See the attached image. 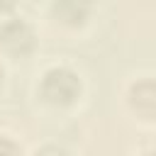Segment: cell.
I'll list each match as a JSON object with an SVG mask.
<instances>
[{"instance_id": "6", "label": "cell", "mask_w": 156, "mask_h": 156, "mask_svg": "<svg viewBox=\"0 0 156 156\" xmlns=\"http://www.w3.org/2000/svg\"><path fill=\"white\" fill-rule=\"evenodd\" d=\"M17 5H20V0H0V20L7 15H15Z\"/></svg>"}, {"instance_id": "2", "label": "cell", "mask_w": 156, "mask_h": 156, "mask_svg": "<svg viewBox=\"0 0 156 156\" xmlns=\"http://www.w3.org/2000/svg\"><path fill=\"white\" fill-rule=\"evenodd\" d=\"M39 34L34 24L22 15H7L0 20V54L12 61H24L37 51Z\"/></svg>"}, {"instance_id": "7", "label": "cell", "mask_w": 156, "mask_h": 156, "mask_svg": "<svg viewBox=\"0 0 156 156\" xmlns=\"http://www.w3.org/2000/svg\"><path fill=\"white\" fill-rule=\"evenodd\" d=\"M5 83V66H2V58H0V85Z\"/></svg>"}, {"instance_id": "1", "label": "cell", "mask_w": 156, "mask_h": 156, "mask_svg": "<svg viewBox=\"0 0 156 156\" xmlns=\"http://www.w3.org/2000/svg\"><path fill=\"white\" fill-rule=\"evenodd\" d=\"M37 98L51 110H71L83 98V76L68 63H51L39 73Z\"/></svg>"}, {"instance_id": "4", "label": "cell", "mask_w": 156, "mask_h": 156, "mask_svg": "<svg viewBox=\"0 0 156 156\" xmlns=\"http://www.w3.org/2000/svg\"><path fill=\"white\" fill-rule=\"evenodd\" d=\"M95 15V0H49V17L63 29H83Z\"/></svg>"}, {"instance_id": "3", "label": "cell", "mask_w": 156, "mask_h": 156, "mask_svg": "<svg viewBox=\"0 0 156 156\" xmlns=\"http://www.w3.org/2000/svg\"><path fill=\"white\" fill-rule=\"evenodd\" d=\"M124 102L132 110V115L141 122H154L156 117V88L151 76H139L134 78L127 90H124Z\"/></svg>"}, {"instance_id": "5", "label": "cell", "mask_w": 156, "mask_h": 156, "mask_svg": "<svg viewBox=\"0 0 156 156\" xmlns=\"http://www.w3.org/2000/svg\"><path fill=\"white\" fill-rule=\"evenodd\" d=\"M22 151H24V146H22L12 134L0 132V156H17V154H22Z\"/></svg>"}]
</instances>
